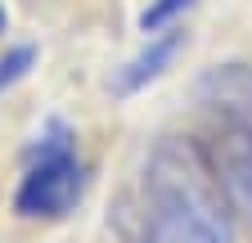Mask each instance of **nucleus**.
I'll use <instances>...</instances> for the list:
<instances>
[{
    "label": "nucleus",
    "instance_id": "nucleus-1",
    "mask_svg": "<svg viewBox=\"0 0 252 243\" xmlns=\"http://www.w3.org/2000/svg\"><path fill=\"white\" fill-rule=\"evenodd\" d=\"M220 171L185 140H162L144 171V207L185 243H234Z\"/></svg>",
    "mask_w": 252,
    "mask_h": 243
},
{
    "label": "nucleus",
    "instance_id": "nucleus-2",
    "mask_svg": "<svg viewBox=\"0 0 252 243\" xmlns=\"http://www.w3.org/2000/svg\"><path fill=\"white\" fill-rule=\"evenodd\" d=\"M81 189H86V167L72 149V131L63 122H50L45 135H36V144H32L27 171L14 194V212L27 221L68 216L81 198Z\"/></svg>",
    "mask_w": 252,
    "mask_h": 243
},
{
    "label": "nucleus",
    "instance_id": "nucleus-3",
    "mask_svg": "<svg viewBox=\"0 0 252 243\" xmlns=\"http://www.w3.org/2000/svg\"><path fill=\"white\" fill-rule=\"evenodd\" d=\"M198 95L252 144V63H216L203 72Z\"/></svg>",
    "mask_w": 252,
    "mask_h": 243
},
{
    "label": "nucleus",
    "instance_id": "nucleus-4",
    "mask_svg": "<svg viewBox=\"0 0 252 243\" xmlns=\"http://www.w3.org/2000/svg\"><path fill=\"white\" fill-rule=\"evenodd\" d=\"M180 45H185V32L153 36V41H149V50H144V54H135L131 63H126V68L117 72V90H122V95H131V90L149 86L153 77H162V72H167V63L176 59V50H180Z\"/></svg>",
    "mask_w": 252,
    "mask_h": 243
},
{
    "label": "nucleus",
    "instance_id": "nucleus-5",
    "mask_svg": "<svg viewBox=\"0 0 252 243\" xmlns=\"http://www.w3.org/2000/svg\"><path fill=\"white\" fill-rule=\"evenodd\" d=\"M216 171H220V180H225L230 198L252 216V144L243 135L225 140V149H220V158H216Z\"/></svg>",
    "mask_w": 252,
    "mask_h": 243
},
{
    "label": "nucleus",
    "instance_id": "nucleus-6",
    "mask_svg": "<svg viewBox=\"0 0 252 243\" xmlns=\"http://www.w3.org/2000/svg\"><path fill=\"white\" fill-rule=\"evenodd\" d=\"M117 234H122V243H185L180 234H171L162 221H158L144 203L117 212Z\"/></svg>",
    "mask_w": 252,
    "mask_h": 243
},
{
    "label": "nucleus",
    "instance_id": "nucleus-7",
    "mask_svg": "<svg viewBox=\"0 0 252 243\" xmlns=\"http://www.w3.org/2000/svg\"><path fill=\"white\" fill-rule=\"evenodd\" d=\"M189 5H194V0H153V5L140 14V27H144V32H162V27L176 23L180 9H189Z\"/></svg>",
    "mask_w": 252,
    "mask_h": 243
},
{
    "label": "nucleus",
    "instance_id": "nucleus-8",
    "mask_svg": "<svg viewBox=\"0 0 252 243\" xmlns=\"http://www.w3.org/2000/svg\"><path fill=\"white\" fill-rule=\"evenodd\" d=\"M32 59H36V54H32V45H18V50H9L5 59H0V90H5V86H14L18 77H27Z\"/></svg>",
    "mask_w": 252,
    "mask_h": 243
},
{
    "label": "nucleus",
    "instance_id": "nucleus-9",
    "mask_svg": "<svg viewBox=\"0 0 252 243\" xmlns=\"http://www.w3.org/2000/svg\"><path fill=\"white\" fill-rule=\"evenodd\" d=\"M0 32H5V9H0Z\"/></svg>",
    "mask_w": 252,
    "mask_h": 243
}]
</instances>
